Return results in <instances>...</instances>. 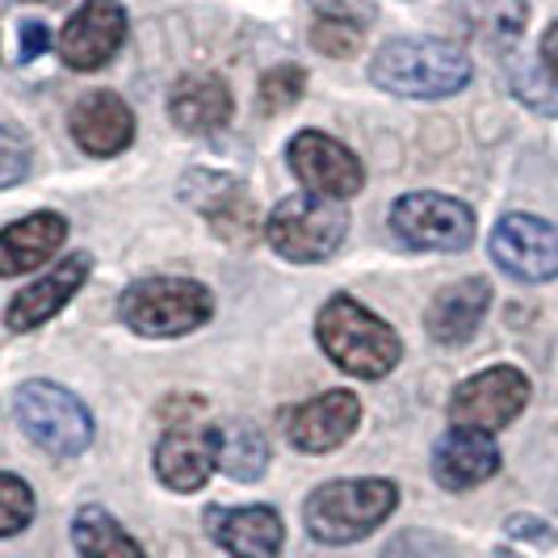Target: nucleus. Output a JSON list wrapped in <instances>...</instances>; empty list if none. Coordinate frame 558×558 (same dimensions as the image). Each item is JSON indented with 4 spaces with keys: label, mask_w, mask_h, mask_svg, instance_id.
<instances>
[{
    "label": "nucleus",
    "mask_w": 558,
    "mask_h": 558,
    "mask_svg": "<svg viewBox=\"0 0 558 558\" xmlns=\"http://www.w3.org/2000/svg\"><path fill=\"white\" fill-rule=\"evenodd\" d=\"M68 240V219L56 210H38L0 231V278H17L51 260Z\"/></svg>",
    "instance_id": "nucleus-20"
},
{
    "label": "nucleus",
    "mask_w": 558,
    "mask_h": 558,
    "mask_svg": "<svg viewBox=\"0 0 558 558\" xmlns=\"http://www.w3.org/2000/svg\"><path fill=\"white\" fill-rule=\"evenodd\" d=\"M38 4H51V0H38Z\"/></svg>",
    "instance_id": "nucleus-35"
},
{
    "label": "nucleus",
    "mask_w": 558,
    "mask_h": 558,
    "mask_svg": "<svg viewBox=\"0 0 558 558\" xmlns=\"http://www.w3.org/2000/svg\"><path fill=\"white\" fill-rule=\"evenodd\" d=\"M508 81H512V93L533 106L537 113H558V84L546 76L542 63H530V59H517L508 68Z\"/></svg>",
    "instance_id": "nucleus-25"
},
{
    "label": "nucleus",
    "mask_w": 558,
    "mask_h": 558,
    "mask_svg": "<svg viewBox=\"0 0 558 558\" xmlns=\"http://www.w3.org/2000/svg\"><path fill=\"white\" fill-rule=\"evenodd\" d=\"M286 156H290V168H294V177L303 181L307 194L332 197V202L362 194L365 185L362 160L344 143L328 140L324 131H299L290 140V147H286Z\"/></svg>",
    "instance_id": "nucleus-9"
},
{
    "label": "nucleus",
    "mask_w": 558,
    "mask_h": 558,
    "mask_svg": "<svg viewBox=\"0 0 558 558\" xmlns=\"http://www.w3.org/2000/svg\"><path fill=\"white\" fill-rule=\"evenodd\" d=\"M168 113L181 131L190 135H210V131H223L235 113V101H231V88H227L223 76L215 72H190L181 76L177 88H172V101H168Z\"/></svg>",
    "instance_id": "nucleus-19"
},
{
    "label": "nucleus",
    "mask_w": 558,
    "mask_h": 558,
    "mask_svg": "<svg viewBox=\"0 0 558 558\" xmlns=\"http://www.w3.org/2000/svg\"><path fill=\"white\" fill-rule=\"evenodd\" d=\"M391 231L420 252H462L475 240V210L446 194H408L391 206Z\"/></svg>",
    "instance_id": "nucleus-7"
},
{
    "label": "nucleus",
    "mask_w": 558,
    "mask_h": 558,
    "mask_svg": "<svg viewBox=\"0 0 558 558\" xmlns=\"http://www.w3.org/2000/svg\"><path fill=\"white\" fill-rule=\"evenodd\" d=\"M68 126L88 156H118L135 140V113L118 93H84L72 106Z\"/></svg>",
    "instance_id": "nucleus-17"
},
{
    "label": "nucleus",
    "mask_w": 558,
    "mask_h": 558,
    "mask_svg": "<svg viewBox=\"0 0 558 558\" xmlns=\"http://www.w3.org/2000/svg\"><path fill=\"white\" fill-rule=\"evenodd\" d=\"M181 197L194 206L206 223L215 227L219 240H231V244H252L256 231H260V219H256V202L252 194L231 181L223 172H206V168H194L181 177Z\"/></svg>",
    "instance_id": "nucleus-10"
},
{
    "label": "nucleus",
    "mask_w": 558,
    "mask_h": 558,
    "mask_svg": "<svg viewBox=\"0 0 558 558\" xmlns=\"http://www.w3.org/2000/svg\"><path fill=\"white\" fill-rule=\"evenodd\" d=\"M383 558H458V555H453V546H449L446 537L424 530H408L383 550Z\"/></svg>",
    "instance_id": "nucleus-30"
},
{
    "label": "nucleus",
    "mask_w": 558,
    "mask_h": 558,
    "mask_svg": "<svg viewBox=\"0 0 558 558\" xmlns=\"http://www.w3.org/2000/svg\"><path fill=\"white\" fill-rule=\"evenodd\" d=\"M43 51H47V26L43 22L22 26V59H38Z\"/></svg>",
    "instance_id": "nucleus-31"
},
{
    "label": "nucleus",
    "mask_w": 558,
    "mask_h": 558,
    "mask_svg": "<svg viewBox=\"0 0 558 558\" xmlns=\"http://www.w3.org/2000/svg\"><path fill=\"white\" fill-rule=\"evenodd\" d=\"M369 81L395 97L437 101L471 84V56L446 38H391L369 63Z\"/></svg>",
    "instance_id": "nucleus-1"
},
{
    "label": "nucleus",
    "mask_w": 558,
    "mask_h": 558,
    "mask_svg": "<svg viewBox=\"0 0 558 558\" xmlns=\"http://www.w3.org/2000/svg\"><path fill=\"white\" fill-rule=\"evenodd\" d=\"M530 403V378L517 365H492L475 378H466L449 399L453 428H475V433H500L504 424L525 412Z\"/></svg>",
    "instance_id": "nucleus-8"
},
{
    "label": "nucleus",
    "mask_w": 558,
    "mask_h": 558,
    "mask_svg": "<svg viewBox=\"0 0 558 558\" xmlns=\"http://www.w3.org/2000/svg\"><path fill=\"white\" fill-rule=\"evenodd\" d=\"M34 521V492L17 475L0 471V537H13Z\"/></svg>",
    "instance_id": "nucleus-27"
},
{
    "label": "nucleus",
    "mask_w": 558,
    "mask_h": 558,
    "mask_svg": "<svg viewBox=\"0 0 558 558\" xmlns=\"http://www.w3.org/2000/svg\"><path fill=\"white\" fill-rule=\"evenodd\" d=\"M508 533H512V537H537V542H555V530H550V525H542V521H530V517H517V521H508Z\"/></svg>",
    "instance_id": "nucleus-32"
},
{
    "label": "nucleus",
    "mask_w": 558,
    "mask_h": 558,
    "mask_svg": "<svg viewBox=\"0 0 558 558\" xmlns=\"http://www.w3.org/2000/svg\"><path fill=\"white\" fill-rule=\"evenodd\" d=\"M219 466V428L177 424L156 446V475L172 492H197Z\"/></svg>",
    "instance_id": "nucleus-14"
},
{
    "label": "nucleus",
    "mask_w": 558,
    "mask_h": 558,
    "mask_svg": "<svg viewBox=\"0 0 558 558\" xmlns=\"http://www.w3.org/2000/svg\"><path fill=\"white\" fill-rule=\"evenodd\" d=\"M307 88V72L299 63H278L260 76V110L265 113H281L290 110Z\"/></svg>",
    "instance_id": "nucleus-26"
},
{
    "label": "nucleus",
    "mask_w": 558,
    "mask_h": 558,
    "mask_svg": "<svg viewBox=\"0 0 558 558\" xmlns=\"http://www.w3.org/2000/svg\"><path fill=\"white\" fill-rule=\"evenodd\" d=\"M126 43V9L118 0H84L59 34V59L72 72L106 68Z\"/></svg>",
    "instance_id": "nucleus-11"
},
{
    "label": "nucleus",
    "mask_w": 558,
    "mask_h": 558,
    "mask_svg": "<svg viewBox=\"0 0 558 558\" xmlns=\"http://www.w3.org/2000/svg\"><path fill=\"white\" fill-rule=\"evenodd\" d=\"M29 172V143L17 126H0V190L26 181Z\"/></svg>",
    "instance_id": "nucleus-29"
},
{
    "label": "nucleus",
    "mask_w": 558,
    "mask_h": 558,
    "mask_svg": "<svg viewBox=\"0 0 558 558\" xmlns=\"http://www.w3.org/2000/svg\"><path fill=\"white\" fill-rule=\"evenodd\" d=\"M311 43L324 56H353L362 43V22H344V17H319L311 29Z\"/></svg>",
    "instance_id": "nucleus-28"
},
{
    "label": "nucleus",
    "mask_w": 558,
    "mask_h": 558,
    "mask_svg": "<svg viewBox=\"0 0 558 558\" xmlns=\"http://www.w3.org/2000/svg\"><path fill=\"white\" fill-rule=\"evenodd\" d=\"M462 17L487 47H512L530 22L525 0H462Z\"/></svg>",
    "instance_id": "nucleus-23"
},
{
    "label": "nucleus",
    "mask_w": 558,
    "mask_h": 558,
    "mask_svg": "<svg viewBox=\"0 0 558 558\" xmlns=\"http://www.w3.org/2000/svg\"><path fill=\"white\" fill-rule=\"evenodd\" d=\"M357 420H362V399L353 391L315 395L286 412V441L303 453H328L349 441Z\"/></svg>",
    "instance_id": "nucleus-13"
},
{
    "label": "nucleus",
    "mask_w": 558,
    "mask_h": 558,
    "mask_svg": "<svg viewBox=\"0 0 558 558\" xmlns=\"http://www.w3.org/2000/svg\"><path fill=\"white\" fill-rule=\"evenodd\" d=\"M344 231H349L344 202L307 194V197H286V202L274 206V215L265 223V240L286 260L315 265V260H328L344 244Z\"/></svg>",
    "instance_id": "nucleus-4"
},
{
    "label": "nucleus",
    "mask_w": 558,
    "mask_h": 558,
    "mask_svg": "<svg viewBox=\"0 0 558 558\" xmlns=\"http://www.w3.org/2000/svg\"><path fill=\"white\" fill-rule=\"evenodd\" d=\"M13 412L29 441L43 446L51 458H76L93 441L88 408L56 383H26L13 399Z\"/></svg>",
    "instance_id": "nucleus-6"
},
{
    "label": "nucleus",
    "mask_w": 558,
    "mask_h": 558,
    "mask_svg": "<svg viewBox=\"0 0 558 558\" xmlns=\"http://www.w3.org/2000/svg\"><path fill=\"white\" fill-rule=\"evenodd\" d=\"M492 307V286L483 278H466L446 286L433 307L424 311V328L437 344H466L478 332L483 315Z\"/></svg>",
    "instance_id": "nucleus-21"
},
{
    "label": "nucleus",
    "mask_w": 558,
    "mask_h": 558,
    "mask_svg": "<svg viewBox=\"0 0 558 558\" xmlns=\"http://www.w3.org/2000/svg\"><path fill=\"white\" fill-rule=\"evenodd\" d=\"M88 269H93V260H88L84 252H76V256H63L47 278H38L34 286H26V290L9 303V311H4L9 332H34L38 324H47L51 315H59V311L68 307V299L88 281Z\"/></svg>",
    "instance_id": "nucleus-16"
},
{
    "label": "nucleus",
    "mask_w": 558,
    "mask_h": 558,
    "mask_svg": "<svg viewBox=\"0 0 558 558\" xmlns=\"http://www.w3.org/2000/svg\"><path fill=\"white\" fill-rule=\"evenodd\" d=\"M315 336H319V349L353 378H387L403 357V344L391 324H383L374 311H365L349 294H336L324 303L315 319Z\"/></svg>",
    "instance_id": "nucleus-2"
},
{
    "label": "nucleus",
    "mask_w": 558,
    "mask_h": 558,
    "mask_svg": "<svg viewBox=\"0 0 558 558\" xmlns=\"http://www.w3.org/2000/svg\"><path fill=\"white\" fill-rule=\"evenodd\" d=\"M210 290L190 278H143L122 294V319L140 336H185L210 319Z\"/></svg>",
    "instance_id": "nucleus-5"
},
{
    "label": "nucleus",
    "mask_w": 558,
    "mask_h": 558,
    "mask_svg": "<svg viewBox=\"0 0 558 558\" xmlns=\"http://www.w3.org/2000/svg\"><path fill=\"white\" fill-rule=\"evenodd\" d=\"M496 558H517V555H508V550H500V555H496Z\"/></svg>",
    "instance_id": "nucleus-34"
},
{
    "label": "nucleus",
    "mask_w": 558,
    "mask_h": 558,
    "mask_svg": "<svg viewBox=\"0 0 558 558\" xmlns=\"http://www.w3.org/2000/svg\"><path fill=\"white\" fill-rule=\"evenodd\" d=\"M206 530L231 558H278L286 530L278 508L252 504V508H210Z\"/></svg>",
    "instance_id": "nucleus-15"
},
{
    "label": "nucleus",
    "mask_w": 558,
    "mask_h": 558,
    "mask_svg": "<svg viewBox=\"0 0 558 558\" xmlns=\"http://www.w3.org/2000/svg\"><path fill=\"white\" fill-rule=\"evenodd\" d=\"M395 504H399V487L391 478H340L311 492L303 521L315 542L349 546L378 530L395 512Z\"/></svg>",
    "instance_id": "nucleus-3"
},
{
    "label": "nucleus",
    "mask_w": 558,
    "mask_h": 558,
    "mask_svg": "<svg viewBox=\"0 0 558 558\" xmlns=\"http://www.w3.org/2000/svg\"><path fill=\"white\" fill-rule=\"evenodd\" d=\"M492 256L517 281L558 278V231L533 215H504L492 231Z\"/></svg>",
    "instance_id": "nucleus-12"
},
{
    "label": "nucleus",
    "mask_w": 558,
    "mask_h": 558,
    "mask_svg": "<svg viewBox=\"0 0 558 558\" xmlns=\"http://www.w3.org/2000/svg\"><path fill=\"white\" fill-rule=\"evenodd\" d=\"M219 466L240 483H256L269 466V441L256 424H231L219 433Z\"/></svg>",
    "instance_id": "nucleus-24"
},
{
    "label": "nucleus",
    "mask_w": 558,
    "mask_h": 558,
    "mask_svg": "<svg viewBox=\"0 0 558 558\" xmlns=\"http://www.w3.org/2000/svg\"><path fill=\"white\" fill-rule=\"evenodd\" d=\"M542 68H546V76L558 84V22L542 34Z\"/></svg>",
    "instance_id": "nucleus-33"
},
{
    "label": "nucleus",
    "mask_w": 558,
    "mask_h": 558,
    "mask_svg": "<svg viewBox=\"0 0 558 558\" xmlns=\"http://www.w3.org/2000/svg\"><path fill=\"white\" fill-rule=\"evenodd\" d=\"M72 542H76L81 558H147L140 542L122 530L106 508H97V504H88V508L76 512Z\"/></svg>",
    "instance_id": "nucleus-22"
},
{
    "label": "nucleus",
    "mask_w": 558,
    "mask_h": 558,
    "mask_svg": "<svg viewBox=\"0 0 558 558\" xmlns=\"http://www.w3.org/2000/svg\"><path fill=\"white\" fill-rule=\"evenodd\" d=\"M500 471V446L492 441V433L475 428H449L433 449V475L449 492H466L478 487Z\"/></svg>",
    "instance_id": "nucleus-18"
}]
</instances>
